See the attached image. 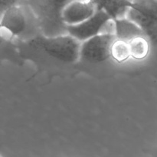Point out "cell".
Wrapping results in <instances>:
<instances>
[{
    "mask_svg": "<svg viewBox=\"0 0 157 157\" xmlns=\"http://www.w3.org/2000/svg\"><path fill=\"white\" fill-rule=\"evenodd\" d=\"M31 43L44 51L49 56L62 62L72 63L80 58L81 42L69 34L38 37Z\"/></svg>",
    "mask_w": 157,
    "mask_h": 157,
    "instance_id": "obj_1",
    "label": "cell"
},
{
    "mask_svg": "<svg viewBox=\"0 0 157 157\" xmlns=\"http://www.w3.org/2000/svg\"><path fill=\"white\" fill-rule=\"evenodd\" d=\"M136 6L127 11V17L134 22L152 41L157 39V0H135Z\"/></svg>",
    "mask_w": 157,
    "mask_h": 157,
    "instance_id": "obj_2",
    "label": "cell"
},
{
    "mask_svg": "<svg viewBox=\"0 0 157 157\" xmlns=\"http://www.w3.org/2000/svg\"><path fill=\"white\" fill-rule=\"evenodd\" d=\"M117 38L113 32L98 34L81 43L80 59L89 63H100L110 58L112 44Z\"/></svg>",
    "mask_w": 157,
    "mask_h": 157,
    "instance_id": "obj_3",
    "label": "cell"
},
{
    "mask_svg": "<svg viewBox=\"0 0 157 157\" xmlns=\"http://www.w3.org/2000/svg\"><path fill=\"white\" fill-rule=\"evenodd\" d=\"M112 20L107 12L97 10L94 15L86 21L75 26H65V29L69 35L81 42L103 33V29L108 26Z\"/></svg>",
    "mask_w": 157,
    "mask_h": 157,
    "instance_id": "obj_4",
    "label": "cell"
},
{
    "mask_svg": "<svg viewBox=\"0 0 157 157\" xmlns=\"http://www.w3.org/2000/svg\"><path fill=\"white\" fill-rule=\"evenodd\" d=\"M96 11V6L90 1L74 0L63 9L61 20L65 26H75L88 19Z\"/></svg>",
    "mask_w": 157,
    "mask_h": 157,
    "instance_id": "obj_5",
    "label": "cell"
},
{
    "mask_svg": "<svg viewBox=\"0 0 157 157\" xmlns=\"http://www.w3.org/2000/svg\"><path fill=\"white\" fill-rule=\"evenodd\" d=\"M27 22L24 11L18 6H13L3 11L1 19L2 31L6 30L9 38L18 36L25 30Z\"/></svg>",
    "mask_w": 157,
    "mask_h": 157,
    "instance_id": "obj_6",
    "label": "cell"
},
{
    "mask_svg": "<svg viewBox=\"0 0 157 157\" xmlns=\"http://www.w3.org/2000/svg\"><path fill=\"white\" fill-rule=\"evenodd\" d=\"M114 21V34L117 38L129 42L134 38L145 35V32L136 22L127 18H120Z\"/></svg>",
    "mask_w": 157,
    "mask_h": 157,
    "instance_id": "obj_7",
    "label": "cell"
},
{
    "mask_svg": "<svg viewBox=\"0 0 157 157\" xmlns=\"http://www.w3.org/2000/svg\"><path fill=\"white\" fill-rule=\"evenodd\" d=\"M147 36H138L129 42L130 56L136 60H143L148 55L150 52V43Z\"/></svg>",
    "mask_w": 157,
    "mask_h": 157,
    "instance_id": "obj_8",
    "label": "cell"
},
{
    "mask_svg": "<svg viewBox=\"0 0 157 157\" xmlns=\"http://www.w3.org/2000/svg\"><path fill=\"white\" fill-rule=\"evenodd\" d=\"M130 57L131 56L129 42L116 38L110 49V58L117 62L121 63L127 61Z\"/></svg>",
    "mask_w": 157,
    "mask_h": 157,
    "instance_id": "obj_9",
    "label": "cell"
},
{
    "mask_svg": "<svg viewBox=\"0 0 157 157\" xmlns=\"http://www.w3.org/2000/svg\"><path fill=\"white\" fill-rule=\"evenodd\" d=\"M74 0H44L47 10L51 14L61 18L63 9Z\"/></svg>",
    "mask_w": 157,
    "mask_h": 157,
    "instance_id": "obj_10",
    "label": "cell"
},
{
    "mask_svg": "<svg viewBox=\"0 0 157 157\" xmlns=\"http://www.w3.org/2000/svg\"><path fill=\"white\" fill-rule=\"evenodd\" d=\"M15 1L16 0H1V5H2V9H3V8H6V9H7L8 8L11 7V6H16L15 4ZM5 9V10H6Z\"/></svg>",
    "mask_w": 157,
    "mask_h": 157,
    "instance_id": "obj_11",
    "label": "cell"
}]
</instances>
